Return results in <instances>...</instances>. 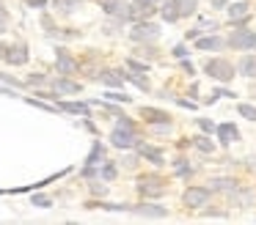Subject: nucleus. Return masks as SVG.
Segmentation results:
<instances>
[{"instance_id": "obj_34", "label": "nucleus", "mask_w": 256, "mask_h": 225, "mask_svg": "<svg viewBox=\"0 0 256 225\" xmlns=\"http://www.w3.org/2000/svg\"><path fill=\"white\" fill-rule=\"evenodd\" d=\"M28 82H30V85H44L47 77L44 74H34V77H28Z\"/></svg>"}, {"instance_id": "obj_19", "label": "nucleus", "mask_w": 256, "mask_h": 225, "mask_svg": "<svg viewBox=\"0 0 256 225\" xmlns=\"http://www.w3.org/2000/svg\"><path fill=\"white\" fill-rule=\"evenodd\" d=\"M58 110H66V113H78V115H88V104L83 102H61Z\"/></svg>"}, {"instance_id": "obj_4", "label": "nucleus", "mask_w": 256, "mask_h": 225, "mask_svg": "<svg viewBox=\"0 0 256 225\" xmlns=\"http://www.w3.org/2000/svg\"><path fill=\"white\" fill-rule=\"evenodd\" d=\"M138 190H140V195H146V198H160L162 192H166V181H162L160 176H144V179L138 181Z\"/></svg>"}, {"instance_id": "obj_22", "label": "nucleus", "mask_w": 256, "mask_h": 225, "mask_svg": "<svg viewBox=\"0 0 256 225\" xmlns=\"http://www.w3.org/2000/svg\"><path fill=\"white\" fill-rule=\"evenodd\" d=\"M52 5H56L61 14H72L74 8H80V0H52Z\"/></svg>"}, {"instance_id": "obj_36", "label": "nucleus", "mask_w": 256, "mask_h": 225, "mask_svg": "<svg viewBox=\"0 0 256 225\" xmlns=\"http://www.w3.org/2000/svg\"><path fill=\"white\" fill-rule=\"evenodd\" d=\"M174 55H176V58H184V55H188V49L179 44V47H174Z\"/></svg>"}, {"instance_id": "obj_37", "label": "nucleus", "mask_w": 256, "mask_h": 225, "mask_svg": "<svg viewBox=\"0 0 256 225\" xmlns=\"http://www.w3.org/2000/svg\"><path fill=\"white\" fill-rule=\"evenodd\" d=\"M30 5H34V8H42V5H47V0H28Z\"/></svg>"}, {"instance_id": "obj_11", "label": "nucleus", "mask_w": 256, "mask_h": 225, "mask_svg": "<svg viewBox=\"0 0 256 225\" xmlns=\"http://www.w3.org/2000/svg\"><path fill=\"white\" fill-rule=\"evenodd\" d=\"M210 190L212 192H234V190H237V181H234V179H212L210 181Z\"/></svg>"}, {"instance_id": "obj_14", "label": "nucleus", "mask_w": 256, "mask_h": 225, "mask_svg": "<svg viewBox=\"0 0 256 225\" xmlns=\"http://www.w3.org/2000/svg\"><path fill=\"white\" fill-rule=\"evenodd\" d=\"M140 157L152 159L154 165H166V157H162L160 148H152V146H140Z\"/></svg>"}, {"instance_id": "obj_9", "label": "nucleus", "mask_w": 256, "mask_h": 225, "mask_svg": "<svg viewBox=\"0 0 256 225\" xmlns=\"http://www.w3.org/2000/svg\"><path fill=\"white\" fill-rule=\"evenodd\" d=\"M215 129H218V137H220L223 146H232V143L240 140V132L234 124H220V126H215Z\"/></svg>"}, {"instance_id": "obj_13", "label": "nucleus", "mask_w": 256, "mask_h": 225, "mask_svg": "<svg viewBox=\"0 0 256 225\" xmlns=\"http://www.w3.org/2000/svg\"><path fill=\"white\" fill-rule=\"evenodd\" d=\"M56 93H80V85L72 80H66V77H61V80H56Z\"/></svg>"}, {"instance_id": "obj_32", "label": "nucleus", "mask_w": 256, "mask_h": 225, "mask_svg": "<svg viewBox=\"0 0 256 225\" xmlns=\"http://www.w3.org/2000/svg\"><path fill=\"white\" fill-rule=\"evenodd\" d=\"M102 179H105V181L116 179V168H113V165H105V168H102Z\"/></svg>"}, {"instance_id": "obj_5", "label": "nucleus", "mask_w": 256, "mask_h": 225, "mask_svg": "<svg viewBox=\"0 0 256 225\" xmlns=\"http://www.w3.org/2000/svg\"><path fill=\"white\" fill-rule=\"evenodd\" d=\"M212 198V190L210 187H190L188 192H184V206L190 209H198V206H206Z\"/></svg>"}, {"instance_id": "obj_23", "label": "nucleus", "mask_w": 256, "mask_h": 225, "mask_svg": "<svg viewBox=\"0 0 256 225\" xmlns=\"http://www.w3.org/2000/svg\"><path fill=\"white\" fill-rule=\"evenodd\" d=\"M196 47H198V49H220L223 41L218 36H210V38H198V41H196Z\"/></svg>"}, {"instance_id": "obj_39", "label": "nucleus", "mask_w": 256, "mask_h": 225, "mask_svg": "<svg viewBox=\"0 0 256 225\" xmlns=\"http://www.w3.org/2000/svg\"><path fill=\"white\" fill-rule=\"evenodd\" d=\"M6 49H8L6 44H0V58H6Z\"/></svg>"}, {"instance_id": "obj_38", "label": "nucleus", "mask_w": 256, "mask_h": 225, "mask_svg": "<svg viewBox=\"0 0 256 225\" xmlns=\"http://www.w3.org/2000/svg\"><path fill=\"white\" fill-rule=\"evenodd\" d=\"M135 3H140V5H154L157 0H135Z\"/></svg>"}, {"instance_id": "obj_31", "label": "nucleus", "mask_w": 256, "mask_h": 225, "mask_svg": "<svg viewBox=\"0 0 256 225\" xmlns=\"http://www.w3.org/2000/svg\"><path fill=\"white\" fill-rule=\"evenodd\" d=\"M6 30H8V11L0 8V33H6Z\"/></svg>"}, {"instance_id": "obj_17", "label": "nucleus", "mask_w": 256, "mask_h": 225, "mask_svg": "<svg viewBox=\"0 0 256 225\" xmlns=\"http://www.w3.org/2000/svg\"><path fill=\"white\" fill-rule=\"evenodd\" d=\"M174 5H176L179 16H190L196 8H198V0H174Z\"/></svg>"}, {"instance_id": "obj_27", "label": "nucleus", "mask_w": 256, "mask_h": 225, "mask_svg": "<svg viewBox=\"0 0 256 225\" xmlns=\"http://www.w3.org/2000/svg\"><path fill=\"white\" fill-rule=\"evenodd\" d=\"M34 206H39V209H50L52 206V201L47 195H34Z\"/></svg>"}, {"instance_id": "obj_15", "label": "nucleus", "mask_w": 256, "mask_h": 225, "mask_svg": "<svg viewBox=\"0 0 256 225\" xmlns=\"http://www.w3.org/2000/svg\"><path fill=\"white\" fill-rule=\"evenodd\" d=\"M240 74L256 77V55H245V58L240 60Z\"/></svg>"}, {"instance_id": "obj_1", "label": "nucleus", "mask_w": 256, "mask_h": 225, "mask_svg": "<svg viewBox=\"0 0 256 225\" xmlns=\"http://www.w3.org/2000/svg\"><path fill=\"white\" fill-rule=\"evenodd\" d=\"M206 74L212 77V80H218V82H232L234 80V66L228 63V60H223V58H212V60H206Z\"/></svg>"}, {"instance_id": "obj_28", "label": "nucleus", "mask_w": 256, "mask_h": 225, "mask_svg": "<svg viewBox=\"0 0 256 225\" xmlns=\"http://www.w3.org/2000/svg\"><path fill=\"white\" fill-rule=\"evenodd\" d=\"M174 170H176V173H179V176H188V173H193V168H190V165H188V162H184V159H179V162H176V165H174Z\"/></svg>"}, {"instance_id": "obj_20", "label": "nucleus", "mask_w": 256, "mask_h": 225, "mask_svg": "<svg viewBox=\"0 0 256 225\" xmlns=\"http://www.w3.org/2000/svg\"><path fill=\"white\" fill-rule=\"evenodd\" d=\"M160 14H162V19H166V22H176V19H179V11H176V5H174V0L162 3Z\"/></svg>"}, {"instance_id": "obj_7", "label": "nucleus", "mask_w": 256, "mask_h": 225, "mask_svg": "<svg viewBox=\"0 0 256 225\" xmlns=\"http://www.w3.org/2000/svg\"><path fill=\"white\" fill-rule=\"evenodd\" d=\"M56 66H58V71H61V74H74V71H78V60H74L66 49H58Z\"/></svg>"}, {"instance_id": "obj_12", "label": "nucleus", "mask_w": 256, "mask_h": 225, "mask_svg": "<svg viewBox=\"0 0 256 225\" xmlns=\"http://www.w3.org/2000/svg\"><path fill=\"white\" fill-rule=\"evenodd\" d=\"M130 209L144 214V217H166L168 214V209H162V206H130Z\"/></svg>"}, {"instance_id": "obj_2", "label": "nucleus", "mask_w": 256, "mask_h": 225, "mask_svg": "<svg viewBox=\"0 0 256 225\" xmlns=\"http://www.w3.org/2000/svg\"><path fill=\"white\" fill-rule=\"evenodd\" d=\"M130 36H132V41H138V44H144V41H157L160 38V27L154 25V22H138V25L130 30Z\"/></svg>"}, {"instance_id": "obj_18", "label": "nucleus", "mask_w": 256, "mask_h": 225, "mask_svg": "<svg viewBox=\"0 0 256 225\" xmlns=\"http://www.w3.org/2000/svg\"><path fill=\"white\" fill-rule=\"evenodd\" d=\"M102 82L110 88H122L124 85V71H105L102 74Z\"/></svg>"}, {"instance_id": "obj_25", "label": "nucleus", "mask_w": 256, "mask_h": 225, "mask_svg": "<svg viewBox=\"0 0 256 225\" xmlns=\"http://www.w3.org/2000/svg\"><path fill=\"white\" fill-rule=\"evenodd\" d=\"M124 80L135 82V85H138L140 91H149V80H146V77H140V74H124Z\"/></svg>"}, {"instance_id": "obj_3", "label": "nucleus", "mask_w": 256, "mask_h": 225, "mask_svg": "<svg viewBox=\"0 0 256 225\" xmlns=\"http://www.w3.org/2000/svg\"><path fill=\"white\" fill-rule=\"evenodd\" d=\"M228 47L234 49H256V30H248V27H240L228 36Z\"/></svg>"}, {"instance_id": "obj_26", "label": "nucleus", "mask_w": 256, "mask_h": 225, "mask_svg": "<svg viewBox=\"0 0 256 225\" xmlns=\"http://www.w3.org/2000/svg\"><path fill=\"white\" fill-rule=\"evenodd\" d=\"M237 113L242 115V118H248V121H256V107H254V104H240Z\"/></svg>"}, {"instance_id": "obj_35", "label": "nucleus", "mask_w": 256, "mask_h": 225, "mask_svg": "<svg viewBox=\"0 0 256 225\" xmlns=\"http://www.w3.org/2000/svg\"><path fill=\"white\" fill-rule=\"evenodd\" d=\"M105 190H108L105 184H91V192H94V195H105Z\"/></svg>"}, {"instance_id": "obj_6", "label": "nucleus", "mask_w": 256, "mask_h": 225, "mask_svg": "<svg viewBox=\"0 0 256 225\" xmlns=\"http://www.w3.org/2000/svg\"><path fill=\"white\" fill-rule=\"evenodd\" d=\"M110 143L116 148H132L138 146V135H135V129H127V126H116L110 135Z\"/></svg>"}, {"instance_id": "obj_8", "label": "nucleus", "mask_w": 256, "mask_h": 225, "mask_svg": "<svg viewBox=\"0 0 256 225\" xmlns=\"http://www.w3.org/2000/svg\"><path fill=\"white\" fill-rule=\"evenodd\" d=\"M6 60H8L12 66H22V63H28V47H25V44L8 47V49H6Z\"/></svg>"}, {"instance_id": "obj_16", "label": "nucleus", "mask_w": 256, "mask_h": 225, "mask_svg": "<svg viewBox=\"0 0 256 225\" xmlns=\"http://www.w3.org/2000/svg\"><path fill=\"white\" fill-rule=\"evenodd\" d=\"M140 115H144L149 124H160V121H168V113H162V110H154V107H144V110H140Z\"/></svg>"}, {"instance_id": "obj_10", "label": "nucleus", "mask_w": 256, "mask_h": 225, "mask_svg": "<svg viewBox=\"0 0 256 225\" xmlns=\"http://www.w3.org/2000/svg\"><path fill=\"white\" fill-rule=\"evenodd\" d=\"M228 16H232V22H245L250 16L248 3H232L228 5Z\"/></svg>"}, {"instance_id": "obj_33", "label": "nucleus", "mask_w": 256, "mask_h": 225, "mask_svg": "<svg viewBox=\"0 0 256 225\" xmlns=\"http://www.w3.org/2000/svg\"><path fill=\"white\" fill-rule=\"evenodd\" d=\"M198 126H201L204 132H215V124H212L210 118H198Z\"/></svg>"}, {"instance_id": "obj_29", "label": "nucleus", "mask_w": 256, "mask_h": 225, "mask_svg": "<svg viewBox=\"0 0 256 225\" xmlns=\"http://www.w3.org/2000/svg\"><path fill=\"white\" fill-rule=\"evenodd\" d=\"M105 96H108V99H113V102H124V104L130 102V96H127V93H118V91H108Z\"/></svg>"}, {"instance_id": "obj_24", "label": "nucleus", "mask_w": 256, "mask_h": 225, "mask_svg": "<svg viewBox=\"0 0 256 225\" xmlns=\"http://www.w3.org/2000/svg\"><path fill=\"white\" fill-rule=\"evenodd\" d=\"M102 157H105V148H102V143H94V148H91V154H88V159H86V162H88V165H100Z\"/></svg>"}, {"instance_id": "obj_30", "label": "nucleus", "mask_w": 256, "mask_h": 225, "mask_svg": "<svg viewBox=\"0 0 256 225\" xmlns=\"http://www.w3.org/2000/svg\"><path fill=\"white\" fill-rule=\"evenodd\" d=\"M127 66H130L132 71H138V74H144V71H149V66H146V63H138V60H132V58L127 60Z\"/></svg>"}, {"instance_id": "obj_21", "label": "nucleus", "mask_w": 256, "mask_h": 225, "mask_svg": "<svg viewBox=\"0 0 256 225\" xmlns=\"http://www.w3.org/2000/svg\"><path fill=\"white\" fill-rule=\"evenodd\" d=\"M193 146L198 148V151H204V154H212V151H215V143H212L210 137H204V135H196V137H193Z\"/></svg>"}]
</instances>
